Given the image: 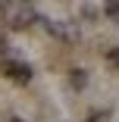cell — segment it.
<instances>
[{
    "instance_id": "1",
    "label": "cell",
    "mask_w": 119,
    "mask_h": 122,
    "mask_svg": "<svg viewBox=\"0 0 119 122\" xmlns=\"http://www.w3.org/2000/svg\"><path fill=\"white\" fill-rule=\"evenodd\" d=\"M0 16H3V22L10 28H28L31 22H38V10L28 0H6Z\"/></svg>"
},
{
    "instance_id": "2",
    "label": "cell",
    "mask_w": 119,
    "mask_h": 122,
    "mask_svg": "<svg viewBox=\"0 0 119 122\" xmlns=\"http://www.w3.org/2000/svg\"><path fill=\"white\" fill-rule=\"evenodd\" d=\"M44 25H47L50 35H57V38H63V41H75V38H78V31H75L72 25H66V22H60V19H44Z\"/></svg>"
},
{
    "instance_id": "3",
    "label": "cell",
    "mask_w": 119,
    "mask_h": 122,
    "mask_svg": "<svg viewBox=\"0 0 119 122\" xmlns=\"http://www.w3.org/2000/svg\"><path fill=\"white\" fill-rule=\"evenodd\" d=\"M6 75H10L13 81H19V85H25V81H31V69H28L25 63H10V66H6Z\"/></svg>"
},
{
    "instance_id": "4",
    "label": "cell",
    "mask_w": 119,
    "mask_h": 122,
    "mask_svg": "<svg viewBox=\"0 0 119 122\" xmlns=\"http://www.w3.org/2000/svg\"><path fill=\"white\" fill-rule=\"evenodd\" d=\"M103 13L110 19H119V0H107V3H103Z\"/></svg>"
},
{
    "instance_id": "5",
    "label": "cell",
    "mask_w": 119,
    "mask_h": 122,
    "mask_svg": "<svg viewBox=\"0 0 119 122\" xmlns=\"http://www.w3.org/2000/svg\"><path fill=\"white\" fill-rule=\"evenodd\" d=\"M107 119H110V113H107V110H100V113H91L85 122H107Z\"/></svg>"
},
{
    "instance_id": "6",
    "label": "cell",
    "mask_w": 119,
    "mask_h": 122,
    "mask_svg": "<svg viewBox=\"0 0 119 122\" xmlns=\"http://www.w3.org/2000/svg\"><path fill=\"white\" fill-rule=\"evenodd\" d=\"M72 85H75V88H85V72H82V69L72 72Z\"/></svg>"
},
{
    "instance_id": "7",
    "label": "cell",
    "mask_w": 119,
    "mask_h": 122,
    "mask_svg": "<svg viewBox=\"0 0 119 122\" xmlns=\"http://www.w3.org/2000/svg\"><path fill=\"white\" fill-rule=\"evenodd\" d=\"M107 60H110L113 66H119V47H116V50H110V53H107Z\"/></svg>"
},
{
    "instance_id": "8",
    "label": "cell",
    "mask_w": 119,
    "mask_h": 122,
    "mask_svg": "<svg viewBox=\"0 0 119 122\" xmlns=\"http://www.w3.org/2000/svg\"><path fill=\"white\" fill-rule=\"evenodd\" d=\"M10 122H25V119H10Z\"/></svg>"
}]
</instances>
